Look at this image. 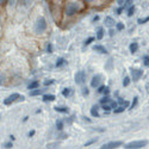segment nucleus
<instances>
[{"label": "nucleus", "instance_id": "1", "mask_svg": "<svg viewBox=\"0 0 149 149\" xmlns=\"http://www.w3.org/2000/svg\"><path fill=\"white\" fill-rule=\"evenodd\" d=\"M148 144V141L147 140H142V141H134V142H130L125 146L127 149H140V148H143Z\"/></svg>", "mask_w": 149, "mask_h": 149}, {"label": "nucleus", "instance_id": "2", "mask_svg": "<svg viewBox=\"0 0 149 149\" xmlns=\"http://www.w3.org/2000/svg\"><path fill=\"white\" fill-rule=\"evenodd\" d=\"M79 10H80V6L78 3H69L66 6V13H67V16H73V15H75Z\"/></svg>", "mask_w": 149, "mask_h": 149}, {"label": "nucleus", "instance_id": "3", "mask_svg": "<svg viewBox=\"0 0 149 149\" xmlns=\"http://www.w3.org/2000/svg\"><path fill=\"white\" fill-rule=\"evenodd\" d=\"M47 29V22L44 18H40V19H37L36 24H35V31L36 32H43L44 30Z\"/></svg>", "mask_w": 149, "mask_h": 149}, {"label": "nucleus", "instance_id": "4", "mask_svg": "<svg viewBox=\"0 0 149 149\" xmlns=\"http://www.w3.org/2000/svg\"><path fill=\"white\" fill-rule=\"evenodd\" d=\"M17 99H19V100H24V95H19L18 93H13V94H11L10 97H7L5 100H4V104L5 105H10L12 104L15 100H17Z\"/></svg>", "mask_w": 149, "mask_h": 149}, {"label": "nucleus", "instance_id": "5", "mask_svg": "<svg viewBox=\"0 0 149 149\" xmlns=\"http://www.w3.org/2000/svg\"><path fill=\"white\" fill-rule=\"evenodd\" d=\"M85 80H86V73L84 70H79L75 74V82L79 84V85H81V84L85 82Z\"/></svg>", "mask_w": 149, "mask_h": 149}, {"label": "nucleus", "instance_id": "6", "mask_svg": "<svg viewBox=\"0 0 149 149\" xmlns=\"http://www.w3.org/2000/svg\"><path fill=\"white\" fill-rule=\"evenodd\" d=\"M122 146V142L120 141H113V142H110V143H106L102 147V149H113V148H117Z\"/></svg>", "mask_w": 149, "mask_h": 149}, {"label": "nucleus", "instance_id": "7", "mask_svg": "<svg viewBox=\"0 0 149 149\" xmlns=\"http://www.w3.org/2000/svg\"><path fill=\"white\" fill-rule=\"evenodd\" d=\"M142 74H143V72H142L141 69H132V70H131L132 80H134V81H137V80L142 77Z\"/></svg>", "mask_w": 149, "mask_h": 149}, {"label": "nucleus", "instance_id": "8", "mask_svg": "<svg viewBox=\"0 0 149 149\" xmlns=\"http://www.w3.org/2000/svg\"><path fill=\"white\" fill-rule=\"evenodd\" d=\"M100 79H102L100 75H94L92 78V80H91V86L92 87H98L99 84H100Z\"/></svg>", "mask_w": 149, "mask_h": 149}, {"label": "nucleus", "instance_id": "9", "mask_svg": "<svg viewBox=\"0 0 149 149\" xmlns=\"http://www.w3.org/2000/svg\"><path fill=\"white\" fill-rule=\"evenodd\" d=\"M105 25L109 26V28L113 26V25H115V20L111 18V17H106V18H105Z\"/></svg>", "mask_w": 149, "mask_h": 149}, {"label": "nucleus", "instance_id": "10", "mask_svg": "<svg viewBox=\"0 0 149 149\" xmlns=\"http://www.w3.org/2000/svg\"><path fill=\"white\" fill-rule=\"evenodd\" d=\"M94 50L98 52V53H100V54H106L107 53V50H106V49L103 45H95L94 47Z\"/></svg>", "mask_w": 149, "mask_h": 149}, {"label": "nucleus", "instance_id": "11", "mask_svg": "<svg viewBox=\"0 0 149 149\" xmlns=\"http://www.w3.org/2000/svg\"><path fill=\"white\" fill-rule=\"evenodd\" d=\"M43 100L44 102H53V100H55V95L54 94H44Z\"/></svg>", "mask_w": 149, "mask_h": 149}, {"label": "nucleus", "instance_id": "12", "mask_svg": "<svg viewBox=\"0 0 149 149\" xmlns=\"http://www.w3.org/2000/svg\"><path fill=\"white\" fill-rule=\"evenodd\" d=\"M130 52L134 54V53H136V52H137V49H139V44L137 43H136V42H134V43H131L130 44Z\"/></svg>", "mask_w": 149, "mask_h": 149}, {"label": "nucleus", "instance_id": "13", "mask_svg": "<svg viewBox=\"0 0 149 149\" xmlns=\"http://www.w3.org/2000/svg\"><path fill=\"white\" fill-rule=\"evenodd\" d=\"M104 37V30H103V28H98V30H97V38L98 40H102Z\"/></svg>", "mask_w": 149, "mask_h": 149}, {"label": "nucleus", "instance_id": "14", "mask_svg": "<svg viewBox=\"0 0 149 149\" xmlns=\"http://www.w3.org/2000/svg\"><path fill=\"white\" fill-rule=\"evenodd\" d=\"M55 111H57V112H61V113H68V109L67 107H62V106H56L55 107Z\"/></svg>", "mask_w": 149, "mask_h": 149}, {"label": "nucleus", "instance_id": "15", "mask_svg": "<svg viewBox=\"0 0 149 149\" xmlns=\"http://www.w3.org/2000/svg\"><path fill=\"white\" fill-rule=\"evenodd\" d=\"M91 115L93 117H99V112H98V106H93L91 109Z\"/></svg>", "mask_w": 149, "mask_h": 149}, {"label": "nucleus", "instance_id": "16", "mask_svg": "<svg viewBox=\"0 0 149 149\" xmlns=\"http://www.w3.org/2000/svg\"><path fill=\"white\" fill-rule=\"evenodd\" d=\"M66 60L63 58V57H60L58 60H57V62H56V67H61V66H63L65 63H66Z\"/></svg>", "mask_w": 149, "mask_h": 149}, {"label": "nucleus", "instance_id": "17", "mask_svg": "<svg viewBox=\"0 0 149 149\" xmlns=\"http://www.w3.org/2000/svg\"><path fill=\"white\" fill-rule=\"evenodd\" d=\"M37 87H38V81H32V82L28 86L29 90H35V88H37Z\"/></svg>", "mask_w": 149, "mask_h": 149}, {"label": "nucleus", "instance_id": "18", "mask_svg": "<svg viewBox=\"0 0 149 149\" xmlns=\"http://www.w3.org/2000/svg\"><path fill=\"white\" fill-rule=\"evenodd\" d=\"M125 109H127L125 106H123V105H122V106L116 107V109H113V110H115V113H120V112H123V111L125 110Z\"/></svg>", "mask_w": 149, "mask_h": 149}, {"label": "nucleus", "instance_id": "19", "mask_svg": "<svg viewBox=\"0 0 149 149\" xmlns=\"http://www.w3.org/2000/svg\"><path fill=\"white\" fill-rule=\"evenodd\" d=\"M134 12H135V6H130L129 10H128V16L131 17V16L134 15Z\"/></svg>", "mask_w": 149, "mask_h": 149}, {"label": "nucleus", "instance_id": "20", "mask_svg": "<svg viewBox=\"0 0 149 149\" xmlns=\"http://www.w3.org/2000/svg\"><path fill=\"white\" fill-rule=\"evenodd\" d=\"M42 93V90H35V91H31L30 92V95H38V94H41Z\"/></svg>", "mask_w": 149, "mask_h": 149}, {"label": "nucleus", "instance_id": "21", "mask_svg": "<svg viewBox=\"0 0 149 149\" xmlns=\"http://www.w3.org/2000/svg\"><path fill=\"white\" fill-rule=\"evenodd\" d=\"M56 128L58 130H62V128H63V123H62V120H57L56 122Z\"/></svg>", "mask_w": 149, "mask_h": 149}, {"label": "nucleus", "instance_id": "22", "mask_svg": "<svg viewBox=\"0 0 149 149\" xmlns=\"http://www.w3.org/2000/svg\"><path fill=\"white\" fill-rule=\"evenodd\" d=\"M110 102V97L109 95H106V97H104L103 99H100V103L102 104H106V103H109Z\"/></svg>", "mask_w": 149, "mask_h": 149}, {"label": "nucleus", "instance_id": "23", "mask_svg": "<svg viewBox=\"0 0 149 149\" xmlns=\"http://www.w3.org/2000/svg\"><path fill=\"white\" fill-rule=\"evenodd\" d=\"M62 94H63V97H68L70 94V88H65L62 91Z\"/></svg>", "mask_w": 149, "mask_h": 149}, {"label": "nucleus", "instance_id": "24", "mask_svg": "<svg viewBox=\"0 0 149 149\" xmlns=\"http://www.w3.org/2000/svg\"><path fill=\"white\" fill-rule=\"evenodd\" d=\"M93 41H94V38H93V37H90V38H87V40L85 41V43H84V44H85V45H88V44H91Z\"/></svg>", "mask_w": 149, "mask_h": 149}, {"label": "nucleus", "instance_id": "25", "mask_svg": "<svg viewBox=\"0 0 149 149\" xmlns=\"http://www.w3.org/2000/svg\"><path fill=\"white\" fill-rule=\"evenodd\" d=\"M129 84H130V79L128 77H125V78H124V80H123V86H128Z\"/></svg>", "mask_w": 149, "mask_h": 149}, {"label": "nucleus", "instance_id": "26", "mask_svg": "<svg viewBox=\"0 0 149 149\" xmlns=\"http://www.w3.org/2000/svg\"><path fill=\"white\" fill-rule=\"evenodd\" d=\"M137 100H139V98L135 97V98H134V102H132V104H131V109H134V107L136 106V104H137Z\"/></svg>", "mask_w": 149, "mask_h": 149}, {"label": "nucleus", "instance_id": "27", "mask_svg": "<svg viewBox=\"0 0 149 149\" xmlns=\"http://www.w3.org/2000/svg\"><path fill=\"white\" fill-rule=\"evenodd\" d=\"M103 109H104V111H106V112H109V111H111V106H110V105H106V104H104Z\"/></svg>", "mask_w": 149, "mask_h": 149}, {"label": "nucleus", "instance_id": "28", "mask_svg": "<svg viewBox=\"0 0 149 149\" xmlns=\"http://www.w3.org/2000/svg\"><path fill=\"white\" fill-rule=\"evenodd\" d=\"M134 1V0H125V1H124V7H127V6H129L131 3Z\"/></svg>", "mask_w": 149, "mask_h": 149}, {"label": "nucleus", "instance_id": "29", "mask_svg": "<svg viewBox=\"0 0 149 149\" xmlns=\"http://www.w3.org/2000/svg\"><path fill=\"white\" fill-rule=\"evenodd\" d=\"M143 61H144V65H146V66H149V56H146V57L143 58Z\"/></svg>", "mask_w": 149, "mask_h": 149}, {"label": "nucleus", "instance_id": "30", "mask_svg": "<svg viewBox=\"0 0 149 149\" xmlns=\"http://www.w3.org/2000/svg\"><path fill=\"white\" fill-rule=\"evenodd\" d=\"M123 29H124V25L122 23H118L117 24V30H123Z\"/></svg>", "mask_w": 149, "mask_h": 149}, {"label": "nucleus", "instance_id": "31", "mask_svg": "<svg viewBox=\"0 0 149 149\" xmlns=\"http://www.w3.org/2000/svg\"><path fill=\"white\" fill-rule=\"evenodd\" d=\"M4 147H5V148H12V147H13V144H12L11 142H7V143H5Z\"/></svg>", "mask_w": 149, "mask_h": 149}, {"label": "nucleus", "instance_id": "32", "mask_svg": "<svg viewBox=\"0 0 149 149\" xmlns=\"http://www.w3.org/2000/svg\"><path fill=\"white\" fill-rule=\"evenodd\" d=\"M47 52H48V53H53V50H52V44H48V47H47Z\"/></svg>", "mask_w": 149, "mask_h": 149}, {"label": "nucleus", "instance_id": "33", "mask_svg": "<svg viewBox=\"0 0 149 149\" xmlns=\"http://www.w3.org/2000/svg\"><path fill=\"white\" fill-rule=\"evenodd\" d=\"M110 106H111V109H116V107H117V103H116V102H112Z\"/></svg>", "mask_w": 149, "mask_h": 149}, {"label": "nucleus", "instance_id": "34", "mask_svg": "<svg viewBox=\"0 0 149 149\" xmlns=\"http://www.w3.org/2000/svg\"><path fill=\"white\" fill-rule=\"evenodd\" d=\"M148 20H149V17L146 18V19H143V20H142V19H139V23H140V24H143V23H146V22H148Z\"/></svg>", "mask_w": 149, "mask_h": 149}, {"label": "nucleus", "instance_id": "35", "mask_svg": "<svg viewBox=\"0 0 149 149\" xmlns=\"http://www.w3.org/2000/svg\"><path fill=\"white\" fill-rule=\"evenodd\" d=\"M4 75H3V74H0V85H3L4 84Z\"/></svg>", "mask_w": 149, "mask_h": 149}, {"label": "nucleus", "instance_id": "36", "mask_svg": "<svg viewBox=\"0 0 149 149\" xmlns=\"http://www.w3.org/2000/svg\"><path fill=\"white\" fill-rule=\"evenodd\" d=\"M103 92H104V93H105L106 95L109 94V92H110V90H109V87H107V86H105V88H104V91H103Z\"/></svg>", "mask_w": 149, "mask_h": 149}, {"label": "nucleus", "instance_id": "37", "mask_svg": "<svg viewBox=\"0 0 149 149\" xmlns=\"http://www.w3.org/2000/svg\"><path fill=\"white\" fill-rule=\"evenodd\" d=\"M52 84H54V80H50V81H44V85H45V86L52 85Z\"/></svg>", "mask_w": 149, "mask_h": 149}, {"label": "nucleus", "instance_id": "38", "mask_svg": "<svg viewBox=\"0 0 149 149\" xmlns=\"http://www.w3.org/2000/svg\"><path fill=\"white\" fill-rule=\"evenodd\" d=\"M82 93H84V94H88V88H87V87L82 88Z\"/></svg>", "mask_w": 149, "mask_h": 149}, {"label": "nucleus", "instance_id": "39", "mask_svg": "<svg viewBox=\"0 0 149 149\" xmlns=\"http://www.w3.org/2000/svg\"><path fill=\"white\" fill-rule=\"evenodd\" d=\"M104 88H105V86H100V87H99V90H98V92H99V93H102V92L104 91Z\"/></svg>", "mask_w": 149, "mask_h": 149}, {"label": "nucleus", "instance_id": "40", "mask_svg": "<svg viewBox=\"0 0 149 149\" xmlns=\"http://www.w3.org/2000/svg\"><path fill=\"white\" fill-rule=\"evenodd\" d=\"M93 142H95V140H92V141H90V142H87V143H86L85 146H90V144H92Z\"/></svg>", "mask_w": 149, "mask_h": 149}, {"label": "nucleus", "instance_id": "41", "mask_svg": "<svg viewBox=\"0 0 149 149\" xmlns=\"http://www.w3.org/2000/svg\"><path fill=\"white\" fill-rule=\"evenodd\" d=\"M124 1H125V0H117V3H118L119 5H122V4L124 3Z\"/></svg>", "mask_w": 149, "mask_h": 149}, {"label": "nucleus", "instance_id": "42", "mask_svg": "<svg viewBox=\"0 0 149 149\" xmlns=\"http://www.w3.org/2000/svg\"><path fill=\"white\" fill-rule=\"evenodd\" d=\"M35 135V131L32 130V131H30V134H29V136H30V137H31V136H33Z\"/></svg>", "mask_w": 149, "mask_h": 149}, {"label": "nucleus", "instance_id": "43", "mask_svg": "<svg viewBox=\"0 0 149 149\" xmlns=\"http://www.w3.org/2000/svg\"><path fill=\"white\" fill-rule=\"evenodd\" d=\"M113 32H115L113 30H110V36H113Z\"/></svg>", "mask_w": 149, "mask_h": 149}, {"label": "nucleus", "instance_id": "44", "mask_svg": "<svg viewBox=\"0 0 149 149\" xmlns=\"http://www.w3.org/2000/svg\"><path fill=\"white\" fill-rule=\"evenodd\" d=\"M98 19H99V17H98V16H95V17L93 18V22H95V20H98Z\"/></svg>", "mask_w": 149, "mask_h": 149}, {"label": "nucleus", "instance_id": "45", "mask_svg": "<svg viewBox=\"0 0 149 149\" xmlns=\"http://www.w3.org/2000/svg\"><path fill=\"white\" fill-rule=\"evenodd\" d=\"M120 12H122V8H118V10H117V13L120 15Z\"/></svg>", "mask_w": 149, "mask_h": 149}, {"label": "nucleus", "instance_id": "46", "mask_svg": "<svg viewBox=\"0 0 149 149\" xmlns=\"http://www.w3.org/2000/svg\"><path fill=\"white\" fill-rule=\"evenodd\" d=\"M5 1V0H0V4H1V3H4Z\"/></svg>", "mask_w": 149, "mask_h": 149}, {"label": "nucleus", "instance_id": "47", "mask_svg": "<svg viewBox=\"0 0 149 149\" xmlns=\"http://www.w3.org/2000/svg\"><path fill=\"white\" fill-rule=\"evenodd\" d=\"M86 1H93V0H86Z\"/></svg>", "mask_w": 149, "mask_h": 149}]
</instances>
